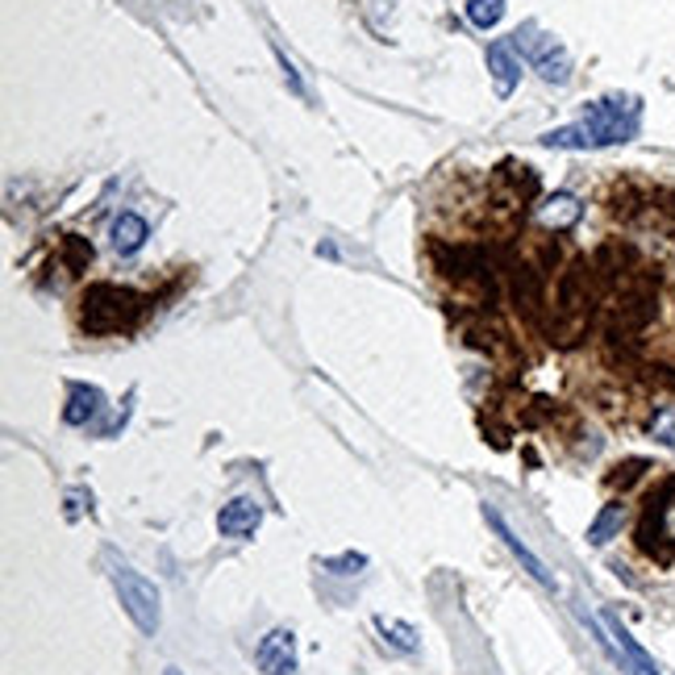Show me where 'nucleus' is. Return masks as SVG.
I'll use <instances>...</instances> for the list:
<instances>
[{"mask_svg":"<svg viewBox=\"0 0 675 675\" xmlns=\"http://www.w3.org/2000/svg\"><path fill=\"white\" fill-rule=\"evenodd\" d=\"M505 17V0H467V22L480 25V29H492Z\"/></svg>","mask_w":675,"mask_h":675,"instance_id":"f3484780","label":"nucleus"},{"mask_svg":"<svg viewBox=\"0 0 675 675\" xmlns=\"http://www.w3.org/2000/svg\"><path fill=\"white\" fill-rule=\"evenodd\" d=\"M638 125H642V100L613 93L592 100L583 109L580 134L588 142V150H596V146H622V142H629L638 134Z\"/></svg>","mask_w":675,"mask_h":675,"instance_id":"f257e3e1","label":"nucleus"},{"mask_svg":"<svg viewBox=\"0 0 675 675\" xmlns=\"http://www.w3.org/2000/svg\"><path fill=\"white\" fill-rule=\"evenodd\" d=\"M583 217V205L571 196V192H551L542 205H538V221L546 226V230H571L576 221Z\"/></svg>","mask_w":675,"mask_h":675,"instance_id":"9b49d317","label":"nucleus"},{"mask_svg":"<svg viewBox=\"0 0 675 675\" xmlns=\"http://www.w3.org/2000/svg\"><path fill=\"white\" fill-rule=\"evenodd\" d=\"M484 517H489V526L492 530H496V538H501V542H505V546H509L513 555H517V559H521V567H526V571H530V576H534L538 583H546V588H555V580H551V571H546V567H542V559H538L534 551H530V546H526V542H521V538L513 534L509 526H505V517H501V513L496 509H484Z\"/></svg>","mask_w":675,"mask_h":675,"instance_id":"9d476101","label":"nucleus"},{"mask_svg":"<svg viewBox=\"0 0 675 675\" xmlns=\"http://www.w3.org/2000/svg\"><path fill=\"white\" fill-rule=\"evenodd\" d=\"M638 546L647 555H667L675 546V480H667L659 492H651L642 521H638Z\"/></svg>","mask_w":675,"mask_h":675,"instance_id":"20e7f679","label":"nucleus"},{"mask_svg":"<svg viewBox=\"0 0 675 675\" xmlns=\"http://www.w3.org/2000/svg\"><path fill=\"white\" fill-rule=\"evenodd\" d=\"M105 409V393L93 384H71L68 388V405H63V421L68 425H88Z\"/></svg>","mask_w":675,"mask_h":675,"instance_id":"ddd939ff","label":"nucleus"},{"mask_svg":"<svg viewBox=\"0 0 675 675\" xmlns=\"http://www.w3.org/2000/svg\"><path fill=\"white\" fill-rule=\"evenodd\" d=\"M276 55H280V68H284V75H288V84H292V93L304 96V84H301V75H297V68H292V59H288L284 50H276Z\"/></svg>","mask_w":675,"mask_h":675,"instance_id":"4be33fe9","label":"nucleus"},{"mask_svg":"<svg viewBox=\"0 0 675 675\" xmlns=\"http://www.w3.org/2000/svg\"><path fill=\"white\" fill-rule=\"evenodd\" d=\"M322 567H326V571H334V576H354V571H363V567H367V555H354V551H350V555L326 559Z\"/></svg>","mask_w":675,"mask_h":675,"instance_id":"aec40b11","label":"nucleus"},{"mask_svg":"<svg viewBox=\"0 0 675 675\" xmlns=\"http://www.w3.org/2000/svg\"><path fill=\"white\" fill-rule=\"evenodd\" d=\"M647 467H651L647 459H626V463H617L613 467V475H608V489H629Z\"/></svg>","mask_w":675,"mask_h":675,"instance_id":"6ab92c4d","label":"nucleus"},{"mask_svg":"<svg viewBox=\"0 0 675 675\" xmlns=\"http://www.w3.org/2000/svg\"><path fill=\"white\" fill-rule=\"evenodd\" d=\"M605 629H608V634H613V642H617L613 651H617V659L626 663V672H629V675H663V672H659V667H654L651 654H647V651H642V647H638V642H634V638H629V629L622 626V622H617L613 613H605Z\"/></svg>","mask_w":675,"mask_h":675,"instance_id":"1a4fd4ad","label":"nucleus"},{"mask_svg":"<svg viewBox=\"0 0 675 675\" xmlns=\"http://www.w3.org/2000/svg\"><path fill=\"white\" fill-rule=\"evenodd\" d=\"M142 297L121 284H88L80 297V326L88 334H121L138 322Z\"/></svg>","mask_w":675,"mask_h":675,"instance_id":"f03ea898","label":"nucleus"},{"mask_svg":"<svg viewBox=\"0 0 675 675\" xmlns=\"http://www.w3.org/2000/svg\"><path fill=\"white\" fill-rule=\"evenodd\" d=\"M63 246H68V258H71V267H75V272L93 263V246H88L84 238H75V233H71V238H63Z\"/></svg>","mask_w":675,"mask_h":675,"instance_id":"412c9836","label":"nucleus"},{"mask_svg":"<svg viewBox=\"0 0 675 675\" xmlns=\"http://www.w3.org/2000/svg\"><path fill=\"white\" fill-rule=\"evenodd\" d=\"M622 521H626V505H605V509L596 513V521L588 526V546H605L608 538L622 530Z\"/></svg>","mask_w":675,"mask_h":675,"instance_id":"dca6fc26","label":"nucleus"},{"mask_svg":"<svg viewBox=\"0 0 675 675\" xmlns=\"http://www.w3.org/2000/svg\"><path fill=\"white\" fill-rule=\"evenodd\" d=\"M513 50H521V59H530L546 84H567V80H571V59H567V50H563L551 34H542L538 25H517Z\"/></svg>","mask_w":675,"mask_h":675,"instance_id":"39448f33","label":"nucleus"},{"mask_svg":"<svg viewBox=\"0 0 675 675\" xmlns=\"http://www.w3.org/2000/svg\"><path fill=\"white\" fill-rule=\"evenodd\" d=\"M263 526V509H258V501H251V496H238V501H230L226 509L217 513V530H221V538H255V530Z\"/></svg>","mask_w":675,"mask_h":675,"instance_id":"0eeeda50","label":"nucleus"},{"mask_svg":"<svg viewBox=\"0 0 675 675\" xmlns=\"http://www.w3.org/2000/svg\"><path fill=\"white\" fill-rule=\"evenodd\" d=\"M375 629H379L384 647H393V651H400V654L418 651V629L409 626V622H396V617H375Z\"/></svg>","mask_w":675,"mask_h":675,"instance_id":"2eb2a0df","label":"nucleus"},{"mask_svg":"<svg viewBox=\"0 0 675 675\" xmlns=\"http://www.w3.org/2000/svg\"><path fill=\"white\" fill-rule=\"evenodd\" d=\"M647 430H651V438L659 446H675V405H663V409L651 418Z\"/></svg>","mask_w":675,"mask_h":675,"instance_id":"a211bd4d","label":"nucleus"},{"mask_svg":"<svg viewBox=\"0 0 675 675\" xmlns=\"http://www.w3.org/2000/svg\"><path fill=\"white\" fill-rule=\"evenodd\" d=\"M509 292L521 317H538L542 313V272L534 263H517L509 272Z\"/></svg>","mask_w":675,"mask_h":675,"instance_id":"6e6552de","label":"nucleus"},{"mask_svg":"<svg viewBox=\"0 0 675 675\" xmlns=\"http://www.w3.org/2000/svg\"><path fill=\"white\" fill-rule=\"evenodd\" d=\"M255 663L263 675H292L297 672V634L292 629H272L255 651Z\"/></svg>","mask_w":675,"mask_h":675,"instance_id":"423d86ee","label":"nucleus"},{"mask_svg":"<svg viewBox=\"0 0 675 675\" xmlns=\"http://www.w3.org/2000/svg\"><path fill=\"white\" fill-rule=\"evenodd\" d=\"M489 71H492V84H496V96H513L517 80H521V59H517L513 43H492Z\"/></svg>","mask_w":675,"mask_h":675,"instance_id":"f8f14e48","label":"nucleus"},{"mask_svg":"<svg viewBox=\"0 0 675 675\" xmlns=\"http://www.w3.org/2000/svg\"><path fill=\"white\" fill-rule=\"evenodd\" d=\"M146 238H150V226H146V217H138V213H121L113 221L117 255H138L142 246H146Z\"/></svg>","mask_w":675,"mask_h":675,"instance_id":"4468645a","label":"nucleus"},{"mask_svg":"<svg viewBox=\"0 0 675 675\" xmlns=\"http://www.w3.org/2000/svg\"><path fill=\"white\" fill-rule=\"evenodd\" d=\"M109 580H113L117 601L130 613V622H134L142 634H155L159 622H164V596H159L155 580H146L138 567L113 559V555H109Z\"/></svg>","mask_w":675,"mask_h":675,"instance_id":"7ed1b4c3","label":"nucleus"},{"mask_svg":"<svg viewBox=\"0 0 675 675\" xmlns=\"http://www.w3.org/2000/svg\"><path fill=\"white\" fill-rule=\"evenodd\" d=\"M164 675H184V672H180V667H167V672Z\"/></svg>","mask_w":675,"mask_h":675,"instance_id":"5701e85b","label":"nucleus"}]
</instances>
